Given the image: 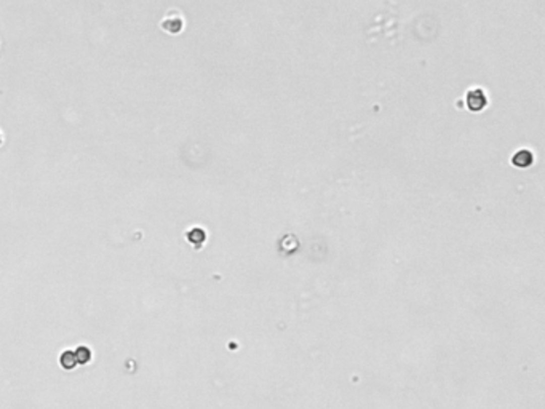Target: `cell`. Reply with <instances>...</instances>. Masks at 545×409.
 <instances>
[{"mask_svg":"<svg viewBox=\"0 0 545 409\" xmlns=\"http://www.w3.org/2000/svg\"><path fill=\"white\" fill-rule=\"evenodd\" d=\"M465 102H467V107L470 109L472 112H481V110L488 106L486 93L481 88L468 90L465 95Z\"/></svg>","mask_w":545,"mask_h":409,"instance_id":"1","label":"cell"},{"mask_svg":"<svg viewBox=\"0 0 545 409\" xmlns=\"http://www.w3.org/2000/svg\"><path fill=\"white\" fill-rule=\"evenodd\" d=\"M160 27L165 32L176 35V34H179L184 29V20H183V16H179V15L166 16L165 20L160 23Z\"/></svg>","mask_w":545,"mask_h":409,"instance_id":"2","label":"cell"},{"mask_svg":"<svg viewBox=\"0 0 545 409\" xmlns=\"http://www.w3.org/2000/svg\"><path fill=\"white\" fill-rule=\"evenodd\" d=\"M534 162V157L531 154V151H526V149H521V151L515 152L512 163L516 166V168H528V166Z\"/></svg>","mask_w":545,"mask_h":409,"instance_id":"3","label":"cell"},{"mask_svg":"<svg viewBox=\"0 0 545 409\" xmlns=\"http://www.w3.org/2000/svg\"><path fill=\"white\" fill-rule=\"evenodd\" d=\"M59 363H61V366H63L64 369H74L75 366L79 365V363H77V358H75V353L71 352V350L63 353L61 358H59Z\"/></svg>","mask_w":545,"mask_h":409,"instance_id":"4","label":"cell"},{"mask_svg":"<svg viewBox=\"0 0 545 409\" xmlns=\"http://www.w3.org/2000/svg\"><path fill=\"white\" fill-rule=\"evenodd\" d=\"M75 358H77L79 365H87L91 360V352L88 350V347H79L75 352Z\"/></svg>","mask_w":545,"mask_h":409,"instance_id":"5","label":"cell"},{"mask_svg":"<svg viewBox=\"0 0 545 409\" xmlns=\"http://www.w3.org/2000/svg\"><path fill=\"white\" fill-rule=\"evenodd\" d=\"M187 238H189L191 241L199 240L200 243H202L203 238H205V234H203V230H202V229H192V230L189 232V234H187Z\"/></svg>","mask_w":545,"mask_h":409,"instance_id":"6","label":"cell"},{"mask_svg":"<svg viewBox=\"0 0 545 409\" xmlns=\"http://www.w3.org/2000/svg\"><path fill=\"white\" fill-rule=\"evenodd\" d=\"M2 143H4V136H2V133H0V146H2Z\"/></svg>","mask_w":545,"mask_h":409,"instance_id":"7","label":"cell"}]
</instances>
